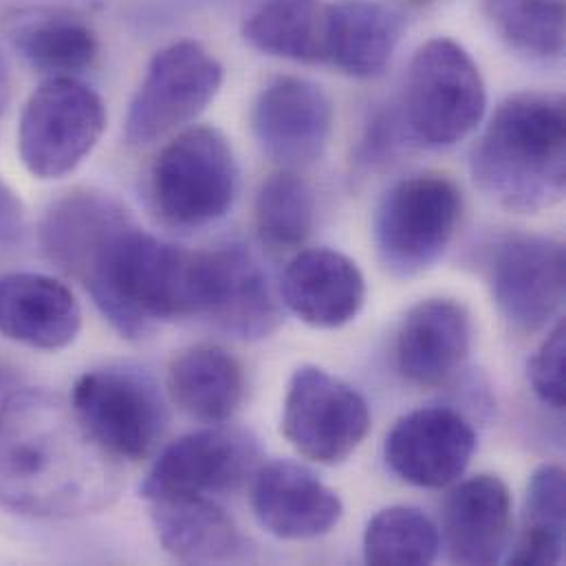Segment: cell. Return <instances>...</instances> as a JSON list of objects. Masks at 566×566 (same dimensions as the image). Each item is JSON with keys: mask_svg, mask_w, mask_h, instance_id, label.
<instances>
[{"mask_svg": "<svg viewBox=\"0 0 566 566\" xmlns=\"http://www.w3.org/2000/svg\"><path fill=\"white\" fill-rule=\"evenodd\" d=\"M283 297L304 324L339 328L361 311L366 281L348 256L333 250H306L284 272Z\"/></svg>", "mask_w": 566, "mask_h": 566, "instance_id": "cell-21", "label": "cell"}, {"mask_svg": "<svg viewBox=\"0 0 566 566\" xmlns=\"http://www.w3.org/2000/svg\"><path fill=\"white\" fill-rule=\"evenodd\" d=\"M150 521L164 552L184 565H239L250 545L239 525L206 496L150 501Z\"/></svg>", "mask_w": 566, "mask_h": 566, "instance_id": "cell-20", "label": "cell"}, {"mask_svg": "<svg viewBox=\"0 0 566 566\" xmlns=\"http://www.w3.org/2000/svg\"><path fill=\"white\" fill-rule=\"evenodd\" d=\"M168 392L188 417L219 426L230 421L241 408L245 373L228 348L195 344L172 357Z\"/></svg>", "mask_w": 566, "mask_h": 566, "instance_id": "cell-23", "label": "cell"}, {"mask_svg": "<svg viewBox=\"0 0 566 566\" xmlns=\"http://www.w3.org/2000/svg\"><path fill=\"white\" fill-rule=\"evenodd\" d=\"M15 46L35 71L49 77H75L93 66L99 53L95 33L69 15H49L22 27Z\"/></svg>", "mask_w": 566, "mask_h": 566, "instance_id": "cell-28", "label": "cell"}, {"mask_svg": "<svg viewBox=\"0 0 566 566\" xmlns=\"http://www.w3.org/2000/svg\"><path fill=\"white\" fill-rule=\"evenodd\" d=\"M463 212L459 186L439 172L397 181L375 214V248L397 279H415L446 254Z\"/></svg>", "mask_w": 566, "mask_h": 566, "instance_id": "cell-6", "label": "cell"}, {"mask_svg": "<svg viewBox=\"0 0 566 566\" xmlns=\"http://www.w3.org/2000/svg\"><path fill=\"white\" fill-rule=\"evenodd\" d=\"M472 348V319L461 302L430 297L415 304L397 333V368L419 388L448 384Z\"/></svg>", "mask_w": 566, "mask_h": 566, "instance_id": "cell-16", "label": "cell"}, {"mask_svg": "<svg viewBox=\"0 0 566 566\" xmlns=\"http://www.w3.org/2000/svg\"><path fill=\"white\" fill-rule=\"evenodd\" d=\"M366 399L324 368L302 366L284 397L283 434L304 459L319 465L344 463L366 439Z\"/></svg>", "mask_w": 566, "mask_h": 566, "instance_id": "cell-10", "label": "cell"}, {"mask_svg": "<svg viewBox=\"0 0 566 566\" xmlns=\"http://www.w3.org/2000/svg\"><path fill=\"white\" fill-rule=\"evenodd\" d=\"M412 2H428V0H412Z\"/></svg>", "mask_w": 566, "mask_h": 566, "instance_id": "cell-35", "label": "cell"}, {"mask_svg": "<svg viewBox=\"0 0 566 566\" xmlns=\"http://www.w3.org/2000/svg\"><path fill=\"white\" fill-rule=\"evenodd\" d=\"M472 177L510 212L558 206L566 190L565 95L523 91L507 97L472 153Z\"/></svg>", "mask_w": 566, "mask_h": 566, "instance_id": "cell-3", "label": "cell"}, {"mask_svg": "<svg viewBox=\"0 0 566 566\" xmlns=\"http://www.w3.org/2000/svg\"><path fill=\"white\" fill-rule=\"evenodd\" d=\"M476 450L470 421L450 408H421L401 417L386 437V463L406 483L441 490L459 481Z\"/></svg>", "mask_w": 566, "mask_h": 566, "instance_id": "cell-15", "label": "cell"}, {"mask_svg": "<svg viewBox=\"0 0 566 566\" xmlns=\"http://www.w3.org/2000/svg\"><path fill=\"white\" fill-rule=\"evenodd\" d=\"M401 106L408 137L428 148H448L481 124L488 91L472 55L450 38H434L410 62Z\"/></svg>", "mask_w": 566, "mask_h": 566, "instance_id": "cell-4", "label": "cell"}, {"mask_svg": "<svg viewBox=\"0 0 566 566\" xmlns=\"http://www.w3.org/2000/svg\"><path fill=\"white\" fill-rule=\"evenodd\" d=\"M259 448L239 430L208 428L172 441L148 472L142 496L157 499L206 496L234 492L254 470Z\"/></svg>", "mask_w": 566, "mask_h": 566, "instance_id": "cell-12", "label": "cell"}, {"mask_svg": "<svg viewBox=\"0 0 566 566\" xmlns=\"http://www.w3.org/2000/svg\"><path fill=\"white\" fill-rule=\"evenodd\" d=\"M239 192V166L228 137L212 126L179 133L157 155L150 199L159 217L184 230L223 219Z\"/></svg>", "mask_w": 566, "mask_h": 566, "instance_id": "cell-5", "label": "cell"}, {"mask_svg": "<svg viewBox=\"0 0 566 566\" xmlns=\"http://www.w3.org/2000/svg\"><path fill=\"white\" fill-rule=\"evenodd\" d=\"M439 549V530L426 514L412 507L381 510L364 534V560L368 565H432Z\"/></svg>", "mask_w": 566, "mask_h": 566, "instance_id": "cell-30", "label": "cell"}, {"mask_svg": "<svg viewBox=\"0 0 566 566\" xmlns=\"http://www.w3.org/2000/svg\"><path fill=\"white\" fill-rule=\"evenodd\" d=\"M223 86L221 62L199 42L179 40L157 51L124 122L128 146H150L197 119Z\"/></svg>", "mask_w": 566, "mask_h": 566, "instance_id": "cell-8", "label": "cell"}, {"mask_svg": "<svg viewBox=\"0 0 566 566\" xmlns=\"http://www.w3.org/2000/svg\"><path fill=\"white\" fill-rule=\"evenodd\" d=\"M104 128L106 106L88 84L77 77H46L20 113V161L35 179H62L93 153Z\"/></svg>", "mask_w": 566, "mask_h": 566, "instance_id": "cell-7", "label": "cell"}, {"mask_svg": "<svg viewBox=\"0 0 566 566\" xmlns=\"http://www.w3.org/2000/svg\"><path fill=\"white\" fill-rule=\"evenodd\" d=\"M11 99V77H9V69L0 55V117L4 115L7 106Z\"/></svg>", "mask_w": 566, "mask_h": 566, "instance_id": "cell-34", "label": "cell"}, {"mask_svg": "<svg viewBox=\"0 0 566 566\" xmlns=\"http://www.w3.org/2000/svg\"><path fill=\"white\" fill-rule=\"evenodd\" d=\"M256 232L272 250H295L311 237L315 199L311 186L293 170H283L263 181L254 203Z\"/></svg>", "mask_w": 566, "mask_h": 566, "instance_id": "cell-29", "label": "cell"}, {"mask_svg": "<svg viewBox=\"0 0 566 566\" xmlns=\"http://www.w3.org/2000/svg\"><path fill=\"white\" fill-rule=\"evenodd\" d=\"M252 130L268 157L284 168L308 166L328 148L333 102L311 80L281 75L254 102Z\"/></svg>", "mask_w": 566, "mask_h": 566, "instance_id": "cell-14", "label": "cell"}, {"mask_svg": "<svg viewBox=\"0 0 566 566\" xmlns=\"http://www.w3.org/2000/svg\"><path fill=\"white\" fill-rule=\"evenodd\" d=\"M324 4L319 0H265L245 24L243 38L261 53L293 62H322Z\"/></svg>", "mask_w": 566, "mask_h": 566, "instance_id": "cell-25", "label": "cell"}, {"mask_svg": "<svg viewBox=\"0 0 566 566\" xmlns=\"http://www.w3.org/2000/svg\"><path fill=\"white\" fill-rule=\"evenodd\" d=\"M252 507L259 523L281 541H311L337 527L344 514L339 496L311 470L274 461L256 472Z\"/></svg>", "mask_w": 566, "mask_h": 566, "instance_id": "cell-17", "label": "cell"}, {"mask_svg": "<svg viewBox=\"0 0 566 566\" xmlns=\"http://www.w3.org/2000/svg\"><path fill=\"white\" fill-rule=\"evenodd\" d=\"M82 328V308L73 291L46 274L11 272L0 276V335L38 348L62 350Z\"/></svg>", "mask_w": 566, "mask_h": 566, "instance_id": "cell-18", "label": "cell"}, {"mask_svg": "<svg viewBox=\"0 0 566 566\" xmlns=\"http://www.w3.org/2000/svg\"><path fill=\"white\" fill-rule=\"evenodd\" d=\"M566 474L560 465H543L532 474L525 527L510 565H560L565 558Z\"/></svg>", "mask_w": 566, "mask_h": 566, "instance_id": "cell-26", "label": "cell"}, {"mask_svg": "<svg viewBox=\"0 0 566 566\" xmlns=\"http://www.w3.org/2000/svg\"><path fill=\"white\" fill-rule=\"evenodd\" d=\"M71 408L93 441L115 461L150 457L168 421L157 386L137 370L115 366L77 377Z\"/></svg>", "mask_w": 566, "mask_h": 566, "instance_id": "cell-9", "label": "cell"}, {"mask_svg": "<svg viewBox=\"0 0 566 566\" xmlns=\"http://www.w3.org/2000/svg\"><path fill=\"white\" fill-rule=\"evenodd\" d=\"M119 492L115 459L46 390H18L0 403V505L38 518L106 507Z\"/></svg>", "mask_w": 566, "mask_h": 566, "instance_id": "cell-1", "label": "cell"}, {"mask_svg": "<svg viewBox=\"0 0 566 566\" xmlns=\"http://www.w3.org/2000/svg\"><path fill=\"white\" fill-rule=\"evenodd\" d=\"M73 279L126 339L146 337L159 322L201 317V254L144 232L133 217L104 237Z\"/></svg>", "mask_w": 566, "mask_h": 566, "instance_id": "cell-2", "label": "cell"}, {"mask_svg": "<svg viewBox=\"0 0 566 566\" xmlns=\"http://www.w3.org/2000/svg\"><path fill=\"white\" fill-rule=\"evenodd\" d=\"M403 33L399 11L379 0H335L324 4L322 62L350 77L379 75Z\"/></svg>", "mask_w": 566, "mask_h": 566, "instance_id": "cell-22", "label": "cell"}, {"mask_svg": "<svg viewBox=\"0 0 566 566\" xmlns=\"http://www.w3.org/2000/svg\"><path fill=\"white\" fill-rule=\"evenodd\" d=\"M401 130L406 133L403 128V122H401V115H395L392 111H384L379 113L370 126H368V133L364 137V144H361V159L368 161V164H375V161H386L388 157L395 155L397 146H399V135Z\"/></svg>", "mask_w": 566, "mask_h": 566, "instance_id": "cell-32", "label": "cell"}, {"mask_svg": "<svg viewBox=\"0 0 566 566\" xmlns=\"http://www.w3.org/2000/svg\"><path fill=\"white\" fill-rule=\"evenodd\" d=\"M530 379L538 399L554 408L566 406V326L560 319L530 361Z\"/></svg>", "mask_w": 566, "mask_h": 566, "instance_id": "cell-31", "label": "cell"}, {"mask_svg": "<svg viewBox=\"0 0 566 566\" xmlns=\"http://www.w3.org/2000/svg\"><path fill=\"white\" fill-rule=\"evenodd\" d=\"M443 534L452 563L496 565L512 536V494L505 481L479 474L459 483L443 503Z\"/></svg>", "mask_w": 566, "mask_h": 566, "instance_id": "cell-19", "label": "cell"}, {"mask_svg": "<svg viewBox=\"0 0 566 566\" xmlns=\"http://www.w3.org/2000/svg\"><path fill=\"white\" fill-rule=\"evenodd\" d=\"M126 219H130L128 210L113 197L73 190L49 206L38 228V241L46 261L73 276L99 241Z\"/></svg>", "mask_w": 566, "mask_h": 566, "instance_id": "cell-24", "label": "cell"}, {"mask_svg": "<svg viewBox=\"0 0 566 566\" xmlns=\"http://www.w3.org/2000/svg\"><path fill=\"white\" fill-rule=\"evenodd\" d=\"M201 268L206 281L201 317L237 339H263L279 328L281 304L252 250L243 243L203 250Z\"/></svg>", "mask_w": 566, "mask_h": 566, "instance_id": "cell-13", "label": "cell"}, {"mask_svg": "<svg viewBox=\"0 0 566 566\" xmlns=\"http://www.w3.org/2000/svg\"><path fill=\"white\" fill-rule=\"evenodd\" d=\"M565 245L549 237L512 234L496 243L490 284L501 315L521 333L545 328L565 302Z\"/></svg>", "mask_w": 566, "mask_h": 566, "instance_id": "cell-11", "label": "cell"}, {"mask_svg": "<svg viewBox=\"0 0 566 566\" xmlns=\"http://www.w3.org/2000/svg\"><path fill=\"white\" fill-rule=\"evenodd\" d=\"M27 210L20 197L0 179V250H11L24 241Z\"/></svg>", "mask_w": 566, "mask_h": 566, "instance_id": "cell-33", "label": "cell"}, {"mask_svg": "<svg viewBox=\"0 0 566 566\" xmlns=\"http://www.w3.org/2000/svg\"><path fill=\"white\" fill-rule=\"evenodd\" d=\"M499 38L534 60L565 53V0H483Z\"/></svg>", "mask_w": 566, "mask_h": 566, "instance_id": "cell-27", "label": "cell"}]
</instances>
